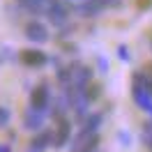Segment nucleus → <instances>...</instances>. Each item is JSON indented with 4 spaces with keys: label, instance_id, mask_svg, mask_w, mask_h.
<instances>
[{
    "label": "nucleus",
    "instance_id": "obj_1",
    "mask_svg": "<svg viewBox=\"0 0 152 152\" xmlns=\"http://www.w3.org/2000/svg\"><path fill=\"white\" fill-rule=\"evenodd\" d=\"M48 104H51V90H48L46 83H39L35 90H32V95H30V108H35V111H46Z\"/></svg>",
    "mask_w": 152,
    "mask_h": 152
},
{
    "label": "nucleus",
    "instance_id": "obj_2",
    "mask_svg": "<svg viewBox=\"0 0 152 152\" xmlns=\"http://www.w3.org/2000/svg\"><path fill=\"white\" fill-rule=\"evenodd\" d=\"M26 37H28L32 44H44V42H48V30H46L44 23L30 21L28 26H26Z\"/></svg>",
    "mask_w": 152,
    "mask_h": 152
},
{
    "label": "nucleus",
    "instance_id": "obj_3",
    "mask_svg": "<svg viewBox=\"0 0 152 152\" xmlns=\"http://www.w3.org/2000/svg\"><path fill=\"white\" fill-rule=\"evenodd\" d=\"M46 14H48V19H51V23H56V26H62L67 21V7L60 2V0H51V5H48V10H46Z\"/></svg>",
    "mask_w": 152,
    "mask_h": 152
},
{
    "label": "nucleus",
    "instance_id": "obj_4",
    "mask_svg": "<svg viewBox=\"0 0 152 152\" xmlns=\"http://www.w3.org/2000/svg\"><path fill=\"white\" fill-rule=\"evenodd\" d=\"M21 60H23L28 67H42L46 62V56H44L42 51H37V48H28V51L21 53Z\"/></svg>",
    "mask_w": 152,
    "mask_h": 152
},
{
    "label": "nucleus",
    "instance_id": "obj_5",
    "mask_svg": "<svg viewBox=\"0 0 152 152\" xmlns=\"http://www.w3.org/2000/svg\"><path fill=\"white\" fill-rule=\"evenodd\" d=\"M42 122H44V113H42V111L28 108V111L23 113V127H28V129H39Z\"/></svg>",
    "mask_w": 152,
    "mask_h": 152
},
{
    "label": "nucleus",
    "instance_id": "obj_6",
    "mask_svg": "<svg viewBox=\"0 0 152 152\" xmlns=\"http://www.w3.org/2000/svg\"><path fill=\"white\" fill-rule=\"evenodd\" d=\"M19 5L23 7V10L32 12V14H42V12L48 10L51 0H19Z\"/></svg>",
    "mask_w": 152,
    "mask_h": 152
},
{
    "label": "nucleus",
    "instance_id": "obj_7",
    "mask_svg": "<svg viewBox=\"0 0 152 152\" xmlns=\"http://www.w3.org/2000/svg\"><path fill=\"white\" fill-rule=\"evenodd\" d=\"M69 132H72L69 122H67V120H60V124H58V134L53 136V141H56L58 148H62V145L69 141Z\"/></svg>",
    "mask_w": 152,
    "mask_h": 152
},
{
    "label": "nucleus",
    "instance_id": "obj_8",
    "mask_svg": "<svg viewBox=\"0 0 152 152\" xmlns=\"http://www.w3.org/2000/svg\"><path fill=\"white\" fill-rule=\"evenodd\" d=\"M51 141H53V134H51V132H44V134H39L37 138H35V143H32V150H35V152H42V150H46L48 145H51Z\"/></svg>",
    "mask_w": 152,
    "mask_h": 152
},
{
    "label": "nucleus",
    "instance_id": "obj_9",
    "mask_svg": "<svg viewBox=\"0 0 152 152\" xmlns=\"http://www.w3.org/2000/svg\"><path fill=\"white\" fill-rule=\"evenodd\" d=\"M5 124H10V111L0 106V127H5Z\"/></svg>",
    "mask_w": 152,
    "mask_h": 152
},
{
    "label": "nucleus",
    "instance_id": "obj_10",
    "mask_svg": "<svg viewBox=\"0 0 152 152\" xmlns=\"http://www.w3.org/2000/svg\"><path fill=\"white\" fill-rule=\"evenodd\" d=\"M95 2L99 5V7H108V5H115L118 0H95Z\"/></svg>",
    "mask_w": 152,
    "mask_h": 152
},
{
    "label": "nucleus",
    "instance_id": "obj_11",
    "mask_svg": "<svg viewBox=\"0 0 152 152\" xmlns=\"http://www.w3.org/2000/svg\"><path fill=\"white\" fill-rule=\"evenodd\" d=\"M0 152H10V148L7 145H0Z\"/></svg>",
    "mask_w": 152,
    "mask_h": 152
}]
</instances>
